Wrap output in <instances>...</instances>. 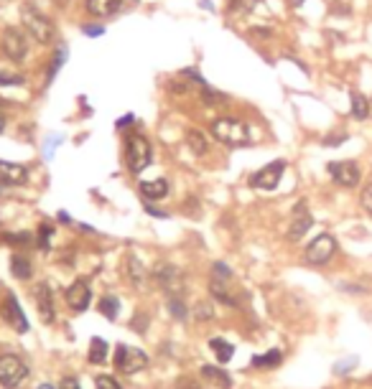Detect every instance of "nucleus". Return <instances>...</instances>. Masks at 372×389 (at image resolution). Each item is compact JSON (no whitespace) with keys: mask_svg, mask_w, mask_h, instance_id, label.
<instances>
[{"mask_svg":"<svg viewBox=\"0 0 372 389\" xmlns=\"http://www.w3.org/2000/svg\"><path fill=\"white\" fill-rule=\"evenodd\" d=\"M0 315H3V321L8 323L13 331H18V333L28 331L25 313L21 311V306H18V300H16V295H13V293H8V295H6V303L0 306Z\"/></svg>","mask_w":372,"mask_h":389,"instance_id":"obj_11","label":"nucleus"},{"mask_svg":"<svg viewBox=\"0 0 372 389\" xmlns=\"http://www.w3.org/2000/svg\"><path fill=\"white\" fill-rule=\"evenodd\" d=\"M3 51L10 61H23L25 54H28V41H25V34L16 25H8L6 34H3Z\"/></svg>","mask_w":372,"mask_h":389,"instance_id":"obj_9","label":"nucleus"},{"mask_svg":"<svg viewBox=\"0 0 372 389\" xmlns=\"http://www.w3.org/2000/svg\"><path fill=\"white\" fill-rule=\"evenodd\" d=\"M202 377H204V379H209L211 384L222 387V389L232 387V379H229V374L225 372V369H217V366H211V364L202 366Z\"/></svg>","mask_w":372,"mask_h":389,"instance_id":"obj_19","label":"nucleus"},{"mask_svg":"<svg viewBox=\"0 0 372 389\" xmlns=\"http://www.w3.org/2000/svg\"><path fill=\"white\" fill-rule=\"evenodd\" d=\"M209 348L214 351V356H217V361H220V364H227L229 359L235 356V346H232L229 341H225V339H211Z\"/></svg>","mask_w":372,"mask_h":389,"instance_id":"obj_22","label":"nucleus"},{"mask_svg":"<svg viewBox=\"0 0 372 389\" xmlns=\"http://www.w3.org/2000/svg\"><path fill=\"white\" fill-rule=\"evenodd\" d=\"M94 384H97V389H123V384H120L115 377H110V374H102V377H97V379H94Z\"/></svg>","mask_w":372,"mask_h":389,"instance_id":"obj_30","label":"nucleus"},{"mask_svg":"<svg viewBox=\"0 0 372 389\" xmlns=\"http://www.w3.org/2000/svg\"><path fill=\"white\" fill-rule=\"evenodd\" d=\"M367 115H370V102L364 100L360 92H352V117L364 120Z\"/></svg>","mask_w":372,"mask_h":389,"instance_id":"obj_25","label":"nucleus"},{"mask_svg":"<svg viewBox=\"0 0 372 389\" xmlns=\"http://www.w3.org/2000/svg\"><path fill=\"white\" fill-rule=\"evenodd\" d=\"M28 379V364L16 354L0 356V384L6 389H18Z\"/></svg>","mask_w":372,"mask_h":389,"instance_id":"obj_5","label":"nucleus"},{"mask_svg":"<svg viewBox=\"0 0 372 389\" xmlns=\"http://www.w3.org/2000/svg\"><path fill=\"white\" fill-rule=\"evenodd\" d=\"M25 84V79L21 74H8V72H0V87H21Z\"/></svg>","mask_w":372,"mask_h":389,"instance_id":"obj_32","label":"nucleus"},{"mask_svg":"<svg viewBox=\"0 0 372 389\" xmlns=\"http://www.w3.org/2000/svg\"><path fill=\"white\" fill-rule=\"evenodd\" d=\"M211 277H214V280H229V277H232V270H229L227 265H225V262H214V270H211Z\"/></svg>","mask_w":372,"mask_h":389,"instance_id":"obj_34","label":"nucleus"},{"mask_svg":"<svg viewBox=\"0 0 372 389\" xmlns=\"http://www.w3.org/2000/svg\"><path fill=\"white\" fill-rule=\"evenodd\" d=\"M10 273H13V277H18V280H28L31 273H34V267H31V262H28L25 257L13 255V260H10Z\"/></svg>","mask_w":372,"mask_h":389,"instance_id":"obj_23","label":"nucleus"},{"mask_svg":"<svg viewBox=\"0 0 372 389\" xmlns=\"http://www.w3.org/2000/svg\"><path fill=\"white\" fill-rule=\"evenodd\" d=\"M123 0H85V8L90 16L94 18H107L112 13H118Z\"/></svg>","mask_w":372,"mask_h":389,"instance_id":"obj_16","label":"nucleus"},{"mask_svg":"<svg viewBox=\"0 0 372 389\" xmlns=\"http://www.w3.org/2000/svg\"><path fill=\"white\" fill-rule=\"evenodd\" d=\"M337 252V240L331 234H319L316 240L306 247V262L309 265H327Z\"/></svg>","mask_w":372,"mask_h":389,"instance_id":"obj_7","label":"nucleus"},{"mask_svg":"<svg viewBox=\"0 0 372 389\" xmlns=\"http://www.w3.org/2000/svg\"><path fill=\"white\" fill-rule=\"evenodd\" d=\"M169 313L174 315L176 321L184 323L186 315H189V311H186V306H184V298H169Z\"/></svg>","mask_w":372,"mask_h":389,"instance_id":"obj_28","label":"nucleus"},{"mask_svg":"<svg viewBox=\"0 0 372 389\" xmlns=\"http://www.w3.org/2000/svg\"><path fill=\"white\" fill-rule=\"evenodd\" d=\"M344 138H347V135H331V138H327L324 143H327V145H339V143L344 140Z\"/></svg>","mask_w":372,"mask_h":389,"instance_id":"obj_38","label":"nucleus"},{"mask_svg":"<svg viewBox=\"0 0 372 389\" xmlns=\"http://www.w3.org/2000/svg\"><path fill=\"white\" fill-rule=\"evenodd\" d=\"M141 193H143L145 199H163V196H169V181L166 178H153V181H143L141 183Z\"/></svg>","mask_w":372,"mask_h":389,"instance_id":"obj_17","label":"nucleus"},{"mask_svg":"<svg viewBox=\"0 0 372 389\" xmlns=\"http://www.w3.org/2000/svg\"><path fill=\"white\" fill-rule=\"evenodd\" d=\"M258 0H227V13H250Z\"/></svg>","mask_w":372,"mask_h":389,"instance_id":"obj_27","label":"nucleus"},{"mask_svg":"<svg viewBox=\"0 0 372 389\" xmlns=\"http://www.w3.org/2000/svg\"><path fill=\"white\" fill-rule=\"evenodd\" d=\"M67 306L74 311V313H82L90 308V300H92V290H90V282L87 280H74L67 288Z\"/></svg>","mask_w":372,"mask_h":389,"instance_id":"obj_12","label":"nucleus"},{"mask_svg":"<svg viewBox=\"0 0 372 389\" xmlns=\"http://www.w3.org/2000/svg\"><path fill=\"white\" fill-rule=\"evenodd\" d=\"M85 34H87V36H100V34H102V28H100V25H87Z\"/></svg>","mask_w":372,"mask_h":389,"instance_id":"obj_39","label":"nucleus"},{"mask_svg":"<svg viewBox=\"0 0 372 389\" xmlns=\"http://www.w3.org/2000/svg\"><path fill=\"white\" fill-rule=\"evenodd\" d=\"M115 366H118V372L123 374H138V372H143L145 366H148V356L141 351V348L136 346H123L120 344L118 351H115Z\"/></svg>","mask_w":372,"mask_h":389,"instance_id":"obj_6","label":"nucleus"},{"mask_svg":"<svg viewBox=\"0 0 372 389\" xmlns=\"http://www.w3.org/2000/svg\"><path fill=\"white\" fill-rule=\"evenodd\" d=\"M283 171H286V160H273L265 168H260L258 174L250 176V186L258 191H273L280 183Z\"/></svg>","mask_w":372,"mask_h":389,"instance_id":"obj_8","label":"nucleus"},{"mask_svg":"<svg viewBox=\"0 0 372 389\" xmlns=\"http://www.w3.org/2000/svg\"><path fill=\"white\" fill-rule=\"evenodd\" d=\"M301 3H304V0H293V6H301Z\"/></svg>","mask_w":372,"mask_h":389,"instance_id":"obj_42","label":"nucleus"},{"mask_svg":"<svg viewBox=\"0 0 372 389\" xmlns=\"http://www.w3.org/2000/svg\"><path fill=\"white\" fill-rule=\"evenodd\" d=\"M280 361H283V354H280L278 348H271L268 354L262 356H253V366H258V369H276Z\"/></svg>","mask_w":372,"mask_h":389,"instance_id":"obj_24","label":"nucleus"},{"mask_svg":"<svg viewBox=\"0 0 372 389\" xmlns=\"http://www.w3.org/2000/svg\"><path fill=\"white\" fill-rule=\"evenodd\" d=\"M34 298H36V308H39L41 321L54 323V318H56V308H54V295H51L49 282H41V285L34 290Z\"/></svg>","mask_w":372,"mask_h":389,"instance_id":"obj_14","label":"nucleus"},{"mask_svg":"<svg viewBox=\"0 0 372 389\" xmlns=\"http://www.w3.org/2000/svg\"><path fill=\"white\" fill-rule=\"evenodd\" d=\"M211 135L222 143V145H229V148H242L250 143V130L242 120L237 117H217L211 123Z\"/></svg>","mask_w":372,"mask_h":389,"instance_id":"obj_1","label":"nucleus"},{"mask_svg":"<svg viewBox=\"0 0 372 389\" xmlns=\"http://www.w3.org/2000/svg\"><path fill=\"white\" fill-rule=\"evenodd\" d=\"M211 315H214V311H211V303H196V306H194V318L199 323L209 321Z\"/></svg>","mask_w":372,"mask_h":389,"instance_id":"obj_31","label":"nucleus"},{"mask_svg":"<svg viewBox=\"0 0 372 389\" xmlns=\"http://www.w3.org/2000/svg\"><path fill=\"white\" fill-rule=\"evenodd\" d=\"M151 158H153L151 143L145 140L143 135H127L125 163H127V171H130V174H141V171H145V168L151 166Z\"/></svg>","mask_w":372,"mask_h":389,"instance_id":"obj_3","label":"nucleus"},{"mask_svg":"<svg viewBox=\"0 0 372 389\" xmlns=\"http://www.w3.org/2000/svg\"><path fill=\"white\" fill-rule=\"evenodd\" d=\"M153 280L158 282V288L169 295V298H184V273L171 262H158L153 267Z\"/></svg>","mask_w":372,"mask_h":389,"instance_id":"obj_2","label":"nucleus"},{"mask_svg":"<svg viewBox=\"0 0 372 389\" xmlns=\"http://www.w3.org/2000/svg\"><path fill=\"white\" fill-rule=\"evenodd\" d=\"M127 270H130V277H133V282H143V267H141V262H138L136 257H130L127 260Z\"/></svg>","mask_w":372,"mask_h":389,"instance_id":"obj_33","label":"nucleus"},{"mask_svg":"<svg viewBox=\"0 0 372 389\" xmlns=\"http://www.w3.org/2000/svg\"><path fill=\"white\" fill-rule=\"evenodd\" d=\"M3 130H6V117L0 115V133H3Z\"/></svg>","mask_w":372,"mask_h":389,"instance_id":"obj_40","label":"nucleus"},{"mask_svg":"<svg viewBox=\"0 0 372 389\" xmlns=\"http://www.w3.org/2000/svg\"><path fill=\"white\" fill-rule=\"evenodd\" d=\"M107 351H110L107 341L100 339V336H94V339L90 341V354H87L90 364H105V359H107Z\"/></svg>","mask_w":372,"mask_h":389,"instance_id":"obj_20","label":"nucleus"},{"mask_svg":"<svg viewBox=\"0 0 372 389\" xmlns=\"http://www.w3.org/2000/svg\"><path fill=\"white\" fill-rule=\"evenodd\" d=\"M329 176L339 186H344V189H355L357 183H360V166H357L355 160H337V163H329Z\"/></svg>","mask_w":372,"mask_h":389,"instance_id":"obj_10","label":"nucleus"},{"mask_svg":"<svg viewBox=\"0 0 372 389\" xmlns=\"http://www.w3.org/2000/svg\"><path fill=\"white\" fill-rule=\"evenodd\" d=\"M59 389H82L76 384V379H61V387Z\"/></svg>","mask_w":372,"mask_h":389,"instance_id":"obj_37","label":"nucleus"},{"mask_svg":"<svg viewBox=\"0 0 372 389\" xmlns=\"http://www.w3.org/2000/svg\"><path fill=\"white\" fill-rule=\"evenodd\" d=\"M51 237H54V229H51L49 224H41V227H39V247H41L43 252L51 249Z\"/></svg>","mask_w":372,"mask_h":389,"instance_id":"obj_29","label":"nucleus"},{"mask_svg":"<svg viewBox=\"0 0 372 389\" xmlns=\"http://www.w3.org/2000/svg\"><path fill=\"white\" fill-rule=\"evenodd\" d=\"M209 293H211V298H217L220 303H225V306H229V308H235L237 306V298L232 295L227 290V282H222V280H214L211 277V282H209Z\"/></svg>","mask_w":372,"mask_h":389,"instance_id":"obj_18","label":"nucleus"},{"mask_svg":"<svg viewBox=\"0 0 372 389\" xmlns=\"http://www.w3.org/2000/svg\"><path fill=\"white\" fill-rule=\"evenodd\" d=\"M311 224H313V219H311V214H309V209H306L304 201L296 204V209H293V219H291V227H288V240L298 242L309 229H311Z\"/></svg>","mask_w":372,"mask_h":389,"instance_id":"obj_13","label":"nucleus"},{"mask_svg":"<svg viewBox=\"0 0 372 389\" xmlns=\"http://www.w3.org/2000/svg\"><path fill=\"white\" fill-rule=\"evenodd\" d=\"M186 145L192 148L194 156H204L207 150H209V140H207V135L202 130H189L186 133Z\"/></svg>","mask_w":372,"mask_h":389,"instance_id":"obj_21","label":"nucleus"},{"mask_svg":"<svg viewBox=\"0 0 372 389\" xmlns=\"http://www.w3.org/2000/svg\"><path fill=\"white\" fill-rule=\"evenodd\" d=\"M61 61H64V51H56V54H54V61H51V67H49V82L54 79V74L59 72Z\"/></svg>","mask_w":372,"mask_h":389,"instance_id":"obj_36","label":"nucleus"},{"mask_svg":"<svg viewBox=\"0 0 372 389\" xmlns=\"http://www.w3.org/2000/svg\"><path fill=\"white\" fill-rule=\"evenodd\" d=\"M21 21H23L25 34L31 36L36 43H49L51 39H54V23L43 16L41 10L25 6V8L21 10Z\"/></svg>","mask_w":372,"mask_h":389,"instance_id":"obj_4","label":"nucleus"},{"mask_svg":"<svg viewBox=\"0 0 372 389\" xmlns=\"http://www.w3.org/2000/svg\"><path fill=\"white\" fill-rule=\"evenodd\" d=\"M100 313L105 315V318L115 321V318H118V298H112V295L102 298L100 300Z\"/></svg>","mask_w":372,"mask_h":389,"instance_id":"obj_26","label":"nucleus"},{"mask_svg":"<svg viewBox=\"0 0 372 389\" xmlns=\"http://www.w3.org/2000/svg\"><path fill=\"white\" fill-rule=\"evenodd\" d=\"M360 204H362V209L367 211V214L372 216V183H367L362 189V196H360Z\"/></svg>","mask_w":372,"mask_h":389,"instance_id":"obj_35","label":"nucleus"},{"mask_svg":"<svg viewBox=\"0 0 372 389\" xmlns=\"http://www.w3.org/2000/svg\"><path fill=\"white\" fill-rule=\"evenodd\" d=\"M39 389H56V387H54V384H41Z\"/></svg>","mask_w":372,"mask_h":389,"instance_id":"obj_41","label":"nucleus"},{"mask_svg":"<svg viewBox=\"0 0 372 389\" xmlns=\"http://www.w3.org/2000/svg\"><path fill=\"white\" fill-rule=\"evenodd\" d=\"M0 181L8 186H21L28 181V171L21 163H10V160H0Z\"/></svg>","mask_w":372,"mask_h":389,"instance_id":"obj_15","label":"nucleus"}]
</instances>
